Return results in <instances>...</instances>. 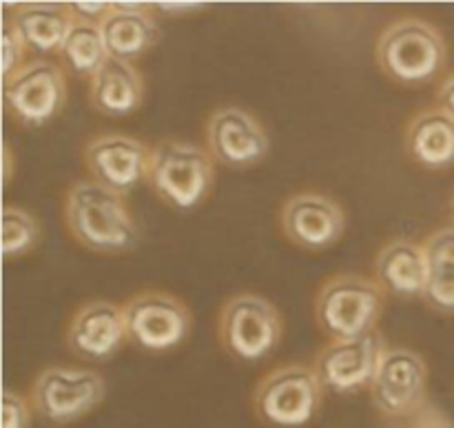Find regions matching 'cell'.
Here are the masks:
<instances>
[{"mask_svg":"<svg viewBox=\"0 0 454 428\" xmlns=\"http://www.w3.org/2000/svg\"><path fill=\"white\" fill-rule=\"evenodd\" d=\"M65 225L75 242L100 256L131 251L140 238L124 195L93 180H78L67 191Z\"/></svg>","mask_w":454,"mask_h":428,"instance_id":"6da1fadb","label":"cell"},{"mask_svg":"<svg viewBox=\"0 0 454 428\" xmlns=\"http://www.w3.org/2000/svg\"><path fill=\"white\" fill-rule=\"evenodd\" d=\"M446 40L424 18H399L377 40V65L399 84L419 87L433 83L446 69Z\"/></svg>","mask_w":454,"mask_h":428,"instance_id":"7a4b0ae2","label":"cell"},{"mask_svg":"<svg viewBox=\"0 0 454 428\" xmlns=\"http://www.w3.org/2000/svg\"><path fill=\"white\" fill-rule=\"evenodd\" d=\"M384 289L362 275H335L315 296V320L331 342L359 340L377 331Z\"/></svg>","mask_w":454,"mask_h":428,"instance_id":"3957f363","label":"cell"},{"mask_svg":"<svg viewBox=\"0 0 454 428\" xmlns=\"http://www.w3.org/2000/svg\"><path fill=\"white\" fill-rule=\"evenodd\" d=\"M215 182V164L202 147L162 140L151 151L149 185L164 204L176 211L198 209Z\"/></svg>","mask_w":454,"mask_h":428,"instance_id":"277c9868","label":"cell"},{"mask_svg":"<svg viewBox=\"0 0 454 428\" xmlns=\"http://www.w3.org/2000/svg\"><path fill=\"white\" fill-rule=\"evenodd\" d=\"M284 324L279 311L257 293L233 296L217 318V337L238 362H260L278 349Z\"/></svg>","mask_w":454,"mask_h":428,"instance_id":"5b68a950","label":"cell"},{"mask_svg":"<svg viewBox=\"0 0 454 428\" xmlns=\"http://www.w3.org/2000/svg\"><path fill=\"white\" fill-rule=\"evenodd\" d=\"M324 386L313 369L288 364L273 369L257 384L253 408L264 424L275 428H301L319 413Z\"/></svg>","mask_w":454,"mask_h":428,"instance_id":"8992f818","label":"cell"},{"mask_svg":"<svg viewBox=\"0 0 454 428\" xmlns=\"http://www.w3.org/2000/svg\"><path fill=\"white\" fill-rule=\"evenodd\" d=\"M3 98L4 109L22 127H44L60 114L67 102L65 69L49 58L29 60L4 80Z\"/></svg>","mask_w":454,"mask_h":428,"instance_id":"52a82bcc","label":"cell"},{"mask_svg":"<svg viewBox=\"0 0 454 428\" xmlns=\"http://www.w3.org/2000/svg\"><path fill=\"white\" fill-rule=\"evenodd\" d=\"M105 380L87 369L49 367L31 384L29 402L43 420L71 424L82 420L105 400Z\"/></svg>","mask_w":454,"mask_h":428,"instance_id":"ba28073f","label":"cell"},{"mask_svg":"<svg viewBox=\"0 0 454 428\" xmlns=\"http://www.w3.org/2000/svg\"><path fill=\"white\" fill-rule=\"evenodd\" d=\"M122 311L129 342L155 353L180 346L189 337L193 324L184 302L168 293H140L131 297Z\"/></svg>","mask_w":454,"mask_h":428,"instance_id":"9c48e42d","label":"cell"},{"mask_svg":"<svg viewBox=\"0 0 454 428\" xmlns=\"http://www.w3.org/2000/svg\"><path fill=\"white\" fill-rule=\"evenodd\" d=\"M428 391V364L411 349H386L371 386V402L381 416L402 420L419 413Z\"/></svg>","mask_w":454,"mask_h":428,"instance_id":"30bf717a","label":"cell"},{"mask_svg":"<svg viewBox=\"0 0 454 428\" xmlns=\"http://www.w3.org/2000/svg\"><path fill=\"white\" fill-rule=\"evenodd\" d=\"M386 349L388 346L380 331L359 337V340L331 342L317 353L313 371L317 373L324 391H331L335 395L371 391Z\"/></svg>","mask_w":454,"mask_h":428,"instance_id":"8fae6325","label":"cell"},{"mask_svg":"<svg viewBox=\"0 0 454 428\" xmlns=\"http://www.w3.org/2000/svg\"><path fill=\"white\" fill-rule=\"evenodd\" d=\"M151 151L142 140L122 133H106L87 142L82 160L93 182L120 195L131 194L149 180Z\"/></svg>","mask_w":454,"mask_h":428,"instance_id":"7c38bea8","label":"cell"},{"mask_svg":"<svg viewBox=\"0 0 454 428\" xmlns=\"http://www.w3.org/2000/svg\"><path fill=\"white\" fill-rule=\"evenodd\" d=\"M207 147L215 162L229 169H248L269 155L270 138L248 111L220 107L207 123Z\"/></svg>","mask_w":454,"mask_h":428,"instance_id":"4fadbf2b","label":"cell"},{"mask_svg":"<svg viewBox=\"0 0 454 428\" xmlns=\"http://www.w3.org/2000/svg\"><path fill=\"white\" fill-rule=\"evenodd\" d=\"M279 225H282L284 235L300 249L324 251L341 240L346 218L335 200L306 191L286 200Z\"/></svg>","mask_w":454,"mask_h":428,"instance_id":"5bb4252c","label":"cell"},{"mask_svg":"<svg viewBox=\"0 0 454 428\" xmlns=\"http://www.w3.org/2000/svg\"><path fill=\"white\" fill-rule=\"evenodd\" d=\"M122 306L114 302H89L71 318L67 329V346L78 358L105 362L127 342Z\"/></svg>","mask_w":454,"mask_h":428,"instance_id":"9a60e30c","label":"cell"},{"mask_svg":"<svg viewBox=\"0 0 454 428\" xmlns=\"http://www.w3.org/2000/svg\"><path fill=\"white\" fill-rule=\"evenodd\" d=\"M109 58L133 62L160 40V25L149 7L114 4L100 22Z\"/></svg>","mask_w":454,"mask_h":428,"instance_id":"2e32d148","label":"cell"},{"mask_svg":"<svg viewBox=\"0 0 454 428\" xmlns=\"http://www.w3.org/2000/svg\"><path fill=\"white\" fill-rule=\"evenodd\" d=\"M377 284L397 297H424L428 284V262L424 244L397 238L381 247L375 260Z\"/></svg>","mask_w":454,"mask_h":428,"instance_id":"e0dca14e","label":"cell"},{"mask_svg":"<svg viewBox=\"0 0 454 428\" xmlns=\"http://www.w3.org/2000/svg\"><path fill=\"white\" fill-rule=\"evenodd\" d=\"M412 162L430 171H443L454 164V118L442 107L419 111L403 136Z\"/></svg>","mask_w":454,"mask_h":428,"instance_id":"ac0fdd59","label":"cell"},{"mask_svg":"<svg viewBox=\"0 0 454 428\" xmlns=\"http://www.w3.org/2000/svg\"><path fill=\"white\" fill-rule=\"evenodd\" d=\"M9 18L16 25L27 52H34L40 58L62 53L75 22L69 4L62 3H27Z\"/></svg>","mask_w":454,"mask_h":428,"instance_id":"d6986e66","label":"cell"},{"mask_svg":"<svg viewBox=\"0 0 454 428\" xmlns=\"http://www.w3.org/2000/svg\"><path fill=\"white\" fill-rule=\"evenodd\" d=\"M89 98L93 109L109 118H127L145 102V78L133 62L109 58L91 78Z\"/></svg>","mask_w":454,"mask_h":428,"instance_id":"ffe728a7","label":"cell"},{"mask_svg":"<svg viewBox=\"0 0 454 428\" xmlns=\"http://www.w3.org/2000/svg\"><path fill=\"white\" fill-rule=\"evenodd\" d=\"M424 249L428 262L424 302L437 313L454 315V225L433 231Z\"/></svg>","mask_w":454,"mask_h":428,"instance_id":"44dd1931","label":"cell"},{"mask_svg":"<svg viewBox=\"0 0 454 428\" xmlns=\"http://www.w3.org/2000/svg\"><path fill=\"white\" fill-rule=\"evenodd\" d=\"M60 56L71 74L78 75V78L91 80L109 60V52H106L100 25L75 18Z\"/></svg>","mask_w":454,"mask_h":428,"instance_id":"7402d4cb","label":"cell"},{"mask_svg":"<svg viewBox=\"0 0 454 428\" xmlns=\"http://www.w3.org/2000/svg\"><path fill=\"white\" fill-rule=\"evenodd\" d=\"M40 242V225L31 213L18 207L3 211V253L4 258H20Z\"/></svg>","mask_w":454,"mask_h":428,"instance_id":"603a6c76","label":"cell"},{"mask_svg":"<svg viewBox=\"0 0 454 428\" xmlns=\"http://www.w3.org/2000/svg\"><path fill=\"white\" fill-rule=\"evenodd\" d=\"M25 43H22L20 34H18L16 25L12 18H4L3 25V75L4 80L12 78L18 69L27 65L25 62Z\"/></svg>","mask_w":454,"mask_h":428,"instance_id":"cb8c5ba5","label":"cell"},{"mask_svg":"<svg viewBox=\"0 0 454 428\" xmlns=\"http://www.w3.org/2000/svg\"><path fill=\"white\" fill-rule=\"evenodd\" d=\"M31 402H27L20 393L4 391L3 395V428H29Z\"/></svg>","mask_w":454,"mask_h":428,"instance_id":"d4e9b609","label":"cell"},{"mask_svg":"<svg viewBox=\"0 0 454 428\" xmlns=\"http://www.w3.org/2000/svg\"><path fill=\"white\" fill-rule=\"evenodd\" d=\"M69 7H71V12H74V16L80 18V20L98 22V25H100V22L105 20L106 13L111 12V7H114V4L111 3H71Z\"/></svg>","mask_w":454,"mask_h":428,"instance_id":"484cf974","label":"cell"},{"mask_svg":"<svg viewBox=\"0 0 454 428\" xmlns=\"http://www.w3.org/2000/svg\"><path fill=\"white\" fill-rule=\"evenodd\" d=\"M437 107H442L443 111H448L454 118V74L448 75L442 83V87H439Z\"/></svg>","mask_w":454,"mask_h":428,"instance_id":"4316f807","label":"cell"},{"mask_svg":"<svg viewBox=\"0 0 454 428\" xmlns=\"http://www.w3.org/2000/svg\"><path fill=\"white\" fill-rule=\"evenodd\" d=\"M450 218L454 220V198L450 200Z\"/></svg>","mask_w":454,"mask_h":428,"instance_id":"83f0119b","label":"cell"}]
</instances>
